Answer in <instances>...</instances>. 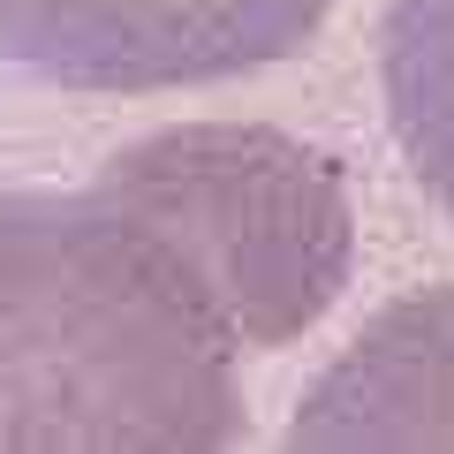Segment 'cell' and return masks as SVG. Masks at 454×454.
I'll return each mask as SVG.
<instances>
[{
	"instance_id": "6da1fadb",
	"label": "cell",
	"mask_w": 454,
	"mask_h": 454,
	"mask_svg": "<svg viewBox=\"0 0 454 454\" xmlns=\"http://www.w3.org/2000/svg\"><path fill=\"white\" fill-rule=\"evenodd\" d=\"M243 340L114 182L0 197V447H227Z\"/></svg>"
},
{
	"instance_id": "5b68a950",
	"label": "cell",
	"mask_w": 454,
	"mask_h": 454,
	"mask_svg": "<svg viewBox=\"0 0 454 454\" xmlns=\"http://www.w3.org/2000/svg\"><path fill=\"white\" fill-rule=\"evenodd\" d=\"M379 76L417 182L454 212V0H387Z\"/></svg>"
},
{
	"instance_id": "3957f363",
	"label": "cell",
	"mask_w": 454,
	"mask_h": 454,
	"mask_svg": "<svg viewBox=\"0 0 454 454\" xmlns=\"http://www.w3.org/2000/svg\"><path fill=\"white\" fill-rule=\"evenodd\" d=\"M340 0H0V53L68 91H190L288 61Z\"/></svg>"
},
{
	"instance_id": "277c9868",
	"label": "cell",
	"mask_w": 454,
	"mask_h": 454,
	"mask_svg": "<svg viewBox=\"0 0 454 454\" xmlns=\"http://www.w3.org/2000/svg\"><path fill=\"white\" fill-rule=\"evenodd\" d=\"M295 447H454V288L379 310L356 348L310 387Z\"/></svg>"
},
{
	"instance_id": "7a4b0ae2",
	"label": "cell",
	"mask_w": 454,
	"mask_h": 454,
	"mask_svg": "<svg viewBox=\"0 0 454 454\" xmlns=\"http://www.w3.org/2000/svg\"><path fill=\"white\" fill-rule=\"evenodd\" d=\"M98 182H114L190 250L243 356L318 325L356 258V212L340 167L280 129L235 121L160 129L98 167Z\"/></svg>"
}]
</instances>
